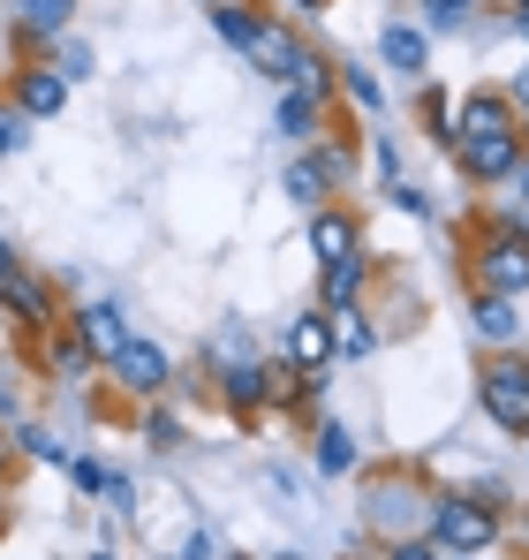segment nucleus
I'll list each match as a JSON object with an SVG mask.
<instances>
[{"mask_svg":"<svg viewBox=\"0 0 529 560\" xmlns=\"http://www.w3.org/2000/svg\"><path fill=\"white\" fill-rule=\"evenodd\" d=\"M91 560H114V553H91Z\"/></svg>","mask_w":529,"mask_h":560,"instance_id":"43","label":"nucleus"},{"mask_svg":"<svg viewBox=\"0 0 529 560\" xmlns=\"http://www.w3.org/2000/svg\"><path fill=\"white\" fill-rule=\"evenodd\" d=\"M515 31H522V38H529V0H515Z\"/></svg>","mask_w":529,"mask_h":560,"instance_id":"39","label":"nucleus"},{"mask_svg":"<svg viewBox=\"0 0 529 560\" xmlns=\"http://www.w3.org/2000/svg\"><path fill=\"white\" fill-rule=\"evenodd\" d=\"M371 160H378V175H386V183H401V144H393V137H378V144H371Z\"/></svg>","mask_w":529,"mask_h":560,"instance_id":"34","label":"nucleus"},{"mask_svg":"<svg viewBox=\"0 0 529 560\" xmlns=\"http://www.w3.org/2000/svg\"><path fill=\"white\" fill-rule=\"evenodd\" d=\"M341 349H333V318L326 311H303V318H287V364L295 372H326Z\"/></svg>","mask_w":529,"mask_h":560,"instance_id":"11","label":"nucleus"},{"mask_svg":"<svg viewBox=\"0 0 529 560\" xmlns=\"http://www.w3.org/2000/svg\"><path fill=\"white\" fill-rule=\"evenodd\" d=\"M333 77H341V92H349L355 106H371V114H378V106H386V84H378V77H371V69H333Z\"/></svg>","mask_w":529,"mask_h":560,"instance_id":"26","label":"nucleus"},{"mask_svg":"<svg viewBox=\"0 0 529 560\" xmlns=\"http://www.w3.org/2000/svg\"><path fill=\"white\" fill-rule=\"evenodd\" d=\"M416 8H424V15H432L439 31H454V23H461V15H469L477 0H416Z\"/></svg>","mask_w":529,"mask_h":560,"instance_id":"31","label":"nucleus"},{"mask_svg":"<svg viewBox=\"0 0 529 560\" xmlns=\"http://www.w3.org/2000/svg\"><path fill=\"white\" fill-rule=\"evenodd\" d=\"M386 197H393L401 212H416V220H432V197H424V189H416V183H393V189H386Z\"/></svg>","mask_w":529,"mask_h":560,"instance_id":"33","label":"nucleus"},{"mask_svg":"<svg viewBox=\"0 0 529 560\" xmlns=\"http://www.w3.org/2000/svg\"><path fill=\"white\" fill-rule=\"evenodd\" d=\"M522 538H529V515H522Z\"/></svg>","mask_w":529,"mask_h":560,"instance_id":"44","label":"nucleus"},{"mask_svg":"<svg viewBox=\"0 0 529 560\" xmlns=\"http://www.w3.org/2000/svg\"><path fill=\"white\" fill-rule=\"evenodd\" d=\"M477 288L484 295H529V243H522V228H492L484 235V250H477Z\"/></svg>","mask_w":529,"mask_h":560,"instance_id":"3","label":"nucleus"},{"mask_svg":"<svg viewBox=\"0 0 529 560\" xmlns=\"http://www.w3.org/2000/svg\"><path fill=\"white\" fill-rule=\"evenodd\" d=\"M454 167L469 183H515L522 175V137H484V144H454Z\"/></svg>","mask_w":529,"mask_h":560,"instance_id":"8","label":"nucleus"},{"mask_svg":"<svg viewBox=\"0 0 529 560\" xmlns=\"http://www.w3.org/2000/svg\"><path fill=\"white\" fill-rule=\"evenodd\" d=\"M310 455H318L326 477H349V469H355V440L341 432V424H318V447H310Z\"/></svg>","mask_w":529,"mask_h":560,"instance_id":"22","label":"nucleus"},{"mask_svg":"<svg viewBox=\"0 0 529 560\" xmlns=\"http://www.w3.org/2000/svg\"><path fill=\"white\" fill-rule=\"evenodd\" d=\"M144 440H152V447H181V424L167 409H152V417H144Z\"/></svg>","mask_w":529,"mask_h":560,"instance_id":"30","label":"nucleus"},{"mask_svg":"<svg viewBox=\"0 0 529 560\" xmlns=\"http://www.w3.org/2000/svg\"><path fill=\"white\" fill-rule=\"evenodd\" d=\"M295 8H318V0H295Z\"/></svg>","mask_w":529,"mask_h":560,"instance_id":"42","label":"nucleus"},{"mask_svg":"<svg viewBox=\"0 0 529 560\" xmlns=\"http://www.w3.org/2000/svg\"><path fill=\"white\" fill-rule=\"evenodd\" d=\"M69 334L84 341V357H98V364H114V357L129 349V318H121L114 303H84V311L69 318Z\"/></svg>","mask_w":529,"mask_h":560,"instance_id":"10","label":"nucleus"},{"mask_svg":"<svg viewBox=\"0 0 529 560\" xmlns=\"http://www.w3.org/2000/svg\"><path fill=\"white\" fill-rule=\"evenodd\" d=\"M386 560H446V553L432 546V538H393V546H386Z\"/></svg>","mask_w":529,"mask_h":560,"instance_id":"32","label":"nucleus"},{"mask_svg":"<svg viewBox=\"0 0 529 560\" xmlns=\"http://www.w3.org/2000/svg\"><path fill=\"white\" fill-rule=\"evenodd\" d=\"M0 311H8V318H23V326H54V288L15 266V273L0 280Z\"/></svg>","mask_w":529,"mask_h":560,"instance_id":"14","label":"nucleus"},{"mask_svg":"<svg viewBox=\"0 0 529 560\" xmlns=\"http://www.w3.org/2000/svg\"><path fill=\"white\" fill-rule=\"evenodd\" d=\"M363 280H371V258H363V250L318 273V288H326V311H333V318H341V311H355V295H363Z\"/></svg>","mask_w":529,"mask_h":560,"instance_id":"19","label":"nucleus"},{"mask_svg":"<svg viewBox=\"0 0 529 560\" xmlns=\"http://www.w3.org/2000/svg\"><path fill=\"white\" fill-rule=\"evenodd\" d=\"M272 560H310V553H272Z\"/></svg>","mask_w":529,"mask_h":560,"instance_id":"41","label":"nucleus"},{"mask_svg":"<svg viewBox=\"0 0 529 560\" xmlns=\"http://www.w3.org/2000/svg\"><path fill=\"white\" fill-rule=\"evenodd\" d=\"M439 553H492L499 546V500H484V492H439L432 500V530H424Z\"/></svg>","mask_w":529,"mask_h":560,"instance_id":"1","label":"nucleus"},{"mask_svg":"<svg viewBox=\"0 0 529 560\" xmlns=\"http://www.w3.org/2000/svg\"><path fill=\"white\" fill-rule=\"evenodd\" d=\"M515 129H522V114H515V98H499V92L461 98V114H454V144H484V137H515Z\"/></svg>","mask_w":529,"mask_h":560,"instance_id":"7","label":"nucleus"},{"mask_svg":"<svg viewBox=\"0 0 529 560\" xmlns=\"http://www.w3.org/2000/svg\"><path fill=\"white\" fill-rule=\"evenodd\" d=\"M515 189H522V205H529V160H522V175H515Z\"/></svg>","mask_w":529,"mask_h":560,"instance_id":"40","label":"nucleus"},{"mask_svg":"<svg viewBox=\"0 0 529 560\" xmlns=\"http://www.w3.org/2000/svg\"><path fill=\"white\" fill-rule=\"evenodd\" d=\"M181 560H220V538H212V530H197V538L181 546Z\"/></svg>","mask_w":529,"mask_h":560,"instance_id":"35","label":"nucleus"},{"mask_svg":"<svg viewBox=\"0 0 529 560\" xmlns=\"http://www.w3.org/2000/svg\"><path fill=\"white\" fill-rule=\"evenodd\" d=\"M477 394H484L492 424H507V432H529V357H522V349H499V357H484V372H477Z\"/></svg>","mask_w":529,"mask_h":560,"instance_id":"2","label":"nucleus"},{"mask_svg":"<svg viewBox=\"0 0 529 560\" xmlns=\"http://www.w3.org/2000/svg\"><path fill=\"white\" fill-rule=\"evenodd\" d=\"M54 46H61V54H54V77H61V84H84L91 69H98V61H91V46H84V38H69V31H61Z\"/></svg>","mask_w":529,"mask_h":560,"instance_id":"23","label":"nucleus"},{"mask_svg":"<svg viewBox=\"0 0 529 560\" xmlns=\"http://www.w3.org/2000/svg\"><path fill=\"white\" fill-rule=\"evenodd\" d=\"M84 364H91V357H84V341H77V334H69V341H54V372H61V378H84Z\"/></svg>","mask_w":529,"mask_h":560,"instance_id":"28","label":"nucleus"},{"mask_svg":"<svg viewBox=\"0 0 529 560\" xmlns=\"http://www.w3.org/2000/svg\"><path fill=\"white\" fill-rule=\"evenodd\" d=\"M272 372H280V364H258V357H250V364H227V372H220L227 409H235V417H258L264 401H272Z\"/></svg>","mask_w":529,"mask_h":560,"instance_id":"15","label":"nucleus"},{"mask_svg":"<svg viewBox=\"0 0 529 560\" xmlns=\"http://www.w3.org/2000/svg\"><path fill=\"white\" fill-rule=\"evenodd\" d=\"M69 15H77V0H15V23H23L31 38H61Z\"/></svg>","mask_w":529,"mask_h":560,"instance_id":"20","label":"nucleus"},{"mask_svg":"<svg viewBox=\"0 0 529 560\" xmlns=\"http://www.w3.org/2000/svg\"><path fill=\"white\" fill-rule=\"evenodd\" d=\"M114 378H121L137 401H152V394H167L175 364H167V349H160V341H137V334H129V349L114 357Z\"/></svg>","mask_w":529,"mask_h":560,"instance_id":"9","label":"nucleus"},{"mask_svg":"<svg viewBox=\"0 0 529 560\" xmlns=\"http://www.w3.org/2000/svg\"><path fill=\"white\" fill-rule=\"evenodd\" d=\"M310 250H318V266H341L363 250V228H355V212L341 205H326V212H310Z\"/></svg>","mask_w":529,"mask_h":560,"instance_id":"13","label":"nucleus"},{"mask_svg":"<svg viewBox=\"0 0 529 560\" xmlns=\"http://www.w3.org/2000/svg\"><path fill=\"white\" fill-rule=\"evenodd\" d=\"M469 326H477V341L499 357V349H522V311L507 303V295H484L477 288V303H469Z\"/></svg>","mask_w":529,"mask_h":560,"instance_id":"12","label":"nucleus"},{"mask_svg":"<svg viewBox=\"0 0 529 560\" xmlns=\"http://www.w3.org/2000/svg\"><path fill=\"white\" fill-rule=\"evenodd\" d=\"M212 23H220V38H227L235 54H250V38H258V15H250L243 0H212Z\"/></svg>","mask_w":529,"mask_h":560,"instance_id":"21","label":"nucleus"},{"mask_svg":"<svg viewBox=\"0 0 529 560\" xmlns=\"http://www.w3.org/2000/svg\"><path fill=\"white\" fill-rule=\"evenodd\" d=\"M15 144H23V106H15V98H0V160H8Z\"/></svg>","mask_w":529,"mask_h":560,"instance_id":"29","label":"nucleus"},{"mask_svg":"<svg viewBox=\"0 0 529 560\" xmlns=\"http://www.w3.org/2000/svg\"><path fill=\"white\" fill-rule=\"evenodd\" d=\"M8 98L23 106V121H46V114H61V106H69V84H61L54 69H23Z\"/></svg>","mask_w":529,"mask_h":560,"instance_id":"16","label":"nucleus"},{"mask_svg":"<svg viewBox=\"0 0 529 560\" xmlns=\"http://www.w3.org/2000/svg\"><path fill=\"white\" fill-rule=\"evenodd\" d=\"M507 98H515V114H529V61L515 69V84H507Z\"/></svg>","mask_w":529,"mask_h":560,"instance_id":"36","label":"nucleus"},{"mask_svg":"<svg viewBox=\"0 0 529 560\" xmlns=\"http://www.w3.org/2000/svg\"><path fill=\"white\" fill-rule=\"evenodd\" d=\"M333 349H341V357H371V349H378V326H363L355 311H341V318H333Z\"/></svg>","mask_w":529,"mask_h":560,"instance_id":"24","label":"nucleus"},{"mask_svg":"<svg viewBox=\"0 0 529 560\" xmlns=\"http://www.w3.org/2000/svg\"><path fill=\"white\" fill-rule=\"evenodd\" d=\"M15 266H23V258H15V243H8V235H0V280L15 273Z\"/></svg>","mask_w":529,"mask_h":560,"instance_id":"37","label":"nucleus"},{"mask_svg":"<svg viewBox=\"0 0 529 560\" xmlns=\"http://www.w3.org/2000/svg\"><path fill=\"white\" fill-rule=\"evenodd\" d=\"M250 69H264L272 84H303V69H310V46L295 38V31H280V23H258V38H250V54H243Z\"/></svg>","mask_w":529,"mask_h":560,"instance_id":"5","label":"nucleus"},{"mask_svg":"<svg viewBox=\"0 0 529 560\" xmlns=\"http://www.w3.org/2000/svg\"><path fill=\"white\" fill-rule=\"evenodd\" d=\"M272 129H280V137H295V144H310V137L326 129V114H318V98H310V92H295V84H287V92L272 98Z\"/></svg>","mask_w":529,"mask_h":560,"instance_id":"17","label":"nucleus"},{"mask_svg":"<svg viewBox=\"0 0 529 560\" xmlns=\"http://www.w3.org/2000/svg\"><path fill=\"white\" fill-rule=\"evenodd\" d=\"M15 447H23L31 463H61V469H69V447H61L46 424H15Z\"/></svg>","mask_w":529,"mask_h":560,"instance_id":"25","label":"nucleus"},{"mask_svg":"<svg viewBox=\"0 0 529 560\" xmlns=\"http://www.w3.org/2000/svg\"><path fill=\"white\" fill-rule=\"evenodd\" d=\"M416 500H424L416 485H378V492H371V523L386 530V546H393V538H424V530H432V508H416Z\"/></svg>","mask_w":529,"mask_h":560,"instance_id":"6","label":"nucleus"},{"mask_svg":"<svg viewBox=\"0 0 529 560\" xmlns=\"http://www.w3.org/2000/svg\"><path fill=\"white\" fill-rule=\"evenodd\" d=\"M349 167H355V160L341 152V144H318V152H303V160H295V167L280 175V189H287V197H295L303 212H326V197L349 183Z\"/></svg>","mask_w":529,"mask_h":560,"instance_id":"4","label":"nucleus"},{"mask_svg":"<svg viewBox=\"0 0 529 560\" xmlns=\"http://www.w3.org/2000/svg\"><path fill=\"white\" fill-rule=\"evenodd\" d=\"M69 485H77V492H106V485H114V469H98L91 455H69Z\"/></svg>","mask_w":529,"mask_h":560,"instance_id":"27","label":"nucleus"},{"mask_svg":"<svg viewBox=\"0 0 529 560\" xmlns=\"http://www.w3.org/2000/svg\"><path fill=\"white\" fill-rule=\"evenodd\" d=\"M378 54H386V69H401V77H424V61H432V46H424L416 23H386V31H378Z\"/></svg>","mask_w":529,"mask_h":560,"instance_id":"18","label":"nucleus"},{"mask_svg":"<svg viewBox=\"0 0 529 560\" xmlns=\"http://www.w3.org/2000/svg\"><path fill=\"white\" fill-rule=\"evenodd\" d=\"M0 417H15V386H8V372H0Z\"/></svg>","mask_w":529,"mask_h":560,"instance_id":"38","label":"nucleus"}]
</instances>
